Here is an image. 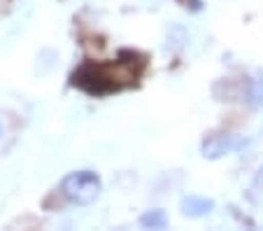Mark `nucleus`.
Listing matches in <instances>:
<instances>
[{
    "mask_svg": "<svg viewBox=\"0 0 263 231\" xmlns=\"http://www.w3.org/2000/svg\"><path fill=\"white\" fill-rule=\"evenodd\" d=\"M140 224L144 226V229H165L168 226V215H165V210H147L144 215H140Z\"/></svg>",
    "mask_w": 263,
    "mask_h": 231,
    "instance_id": "nucleus-4",
    "label": "nucleus"
},
{
    "mask_svg": "<svg viewBox=\"0 0 263 231\" xmlns=\"http://www.w3.org/2000/svg\"><path fill=\"white\" fill-rule=\"evenodd\" d=\"M0 138H3V124H0Z\"/></svg>",
    "mask_w": 263,
    "mask_h": 231,
    "instance_id": "nucleus-8",
    "label": "nucleus"
},
{
    "mask_svg": "<svg viewBox=\"0 0 263 231\" xmlns=\"http://www.w3.org/2000/svg\"><path fill=\"white\" fill-rule=\"evenodd\" d=\"M186 40H189V35H186V30H184L182 26H173V28L168 30V49L179 51Z\"/></svg>",
    "mask_w": 263,
    "mask_h": 231,
    "instance_id": "nucleus-6",
    "label": "nucleus"
},
{
    "mask_svg": "<svg viewBox=\"0 0 263 231\" xmlns=\"http://www.w3.org/2000/svg\"><path fill=\"white\" fill-rule=\"evenodd\" d=\"M103 182L93 171H72L61 180V194L74 206H89L100 196Z\"/></svg>",
    "mask_w": 263,
    "mask_h": 231,
    "instance_id": "nucleus-1",
    "label": "nucleus"
},
{
    "mask_svg": "<svg viewBox=\"0 0 263 231\" xmlns=\"http://www.w3.org/2000/svg\"><path fill=\"white\" fill-rule=\"evenodd\" d=\"M252 189L256 191V194H261V196H263V166L258 168L256 177H254V182H252Z\"/></svg>",
    "mask_w": 263,
    "mask_h": 231,
    "instance_id": "nucleus-7",
    "label": "nucleus"
},
{
    "mask_svg": "<svg viewBox=\"0 0 263 231\" xmlns=\"http://www.w3.org/2000/svg\"><path fill=\"white\" fill-rule=\"evenodd\" d=\"M249 140L245 136H233V133H212L203 140V152L205 159H221L226 154H235V152L245 150Z\"/></svg>",
    "mask_w": 263,
    "mask_h": 231,
    "instance_id": "nucleus-2",
    "label": "nucleus"
},
{
    "mask_svg": "<svg viewBox=\"0 0 263 231\" xmlns=\"http://www.w3.org/2000/svg\"><path fill=\"white\" fill-rule=\"evenodd\" d=\"M247 105L254 108V110H258V108H263V75H258L256 80L249 82L247 86Z\"/></svg>",
    "mask_w": 263,
    "mask_h": 231,
    "instance_id": "nucleus-5",
    "label": "nucleus"
},
{
    "mask_svg": "<svg viewBox=\"0 0 263 231\" xmlns=\"http://www.w3.org/2000/svg\"><path fill=\"white\" fill-rule=\"evenodd\" d=\"M179 210L184 217H205L214 210V201L212 199H205V196H184L182 203H179Z\"/></svg>",
    "mask_w": 263,
    "mask_h": 231,
    "instance_id": "nucleus-3",
    "label": "nucleus"
}]
</instances>
